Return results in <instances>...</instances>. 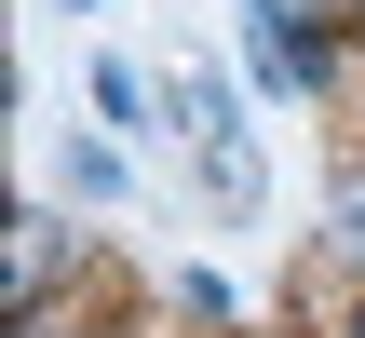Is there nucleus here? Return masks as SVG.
I'll return each instance as SVG.
<instances>
[{
    "instance_id": "obj_4",
    "label": "nucleus",
    "mask_w": 365,
    "mask_h": 338,
    "mask_svg": "<svg viewBox=\"0 0 365 338\" xmlns=\"http://www.w3.org/2000/svg\"><path fill=\"white\" fill-rule=\"evenodd\" d=\"M352 338H365V325H352Z\"/></svg>"
},
{
    "instance_id": "obj_2",
    "label": "nucleus",
    "mask_w": 365,
    "mask_h": 338,
    "mask_svg": "<svg viewBox=\"0 0 365 338\" xmlns=\"http://www.w3.org/2000/svg\"><path fill=\"white\" fill-rule=\"evenodd\" d=\"M339 244H352V257H365V190H352V203H339Z\"/></svg>"
},
{
    "instance_id": "obj_3",
    "label": "nucleus",
    "mask_w": 365,
    "mask_h": 338,
    "mask_svg": "<svg viewBox=\"0 0 365 338\" xmlns=\"http://www.w3.org/2000/svg\"><path fill=\"white\" fill-rule=\"evenodd\" d=\"M68 14H95V0H68Z\"/></svg>"
},
{
    "instance_id": "obj_1",
    "label": "nucleus",
    "mask_w": 365,
    "mask_h": 338,
    "mask_svg": "<svg viewBox=\"0 0 365 338\" xmlns=\"http://www.w3.org/2000/svg\"><path fill=\"white\" fill-rule=\"evenodd\" d=\"M244 41H257V68H271V81H312V68H325V41H312V27H284V0H244Z\"/></svg>"
}]
</instances>
